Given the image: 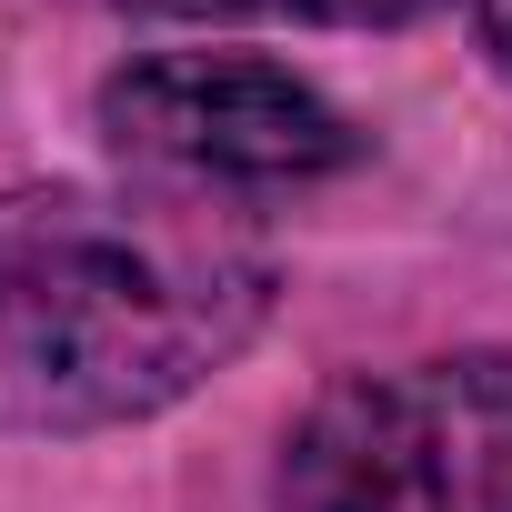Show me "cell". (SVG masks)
I'll list each match as a JSON object with an SVG mask.
<instances>
[{
    "instance_id": "cell-5",
    "label": "cell",
    "mask_w": 512,
    "mask_h": 512,
    "mask_svg": "<svg viewBox=\"0 0 512 512\" xmlns=\"http://www.w3.org/2000/svg\"><path fill=\"white\" fill-rule=\"evenodd\" d=\"M482 51L512 71V0H482Z\"/></svg>"
},
{
    "instance_id": "cell-1",
    "label": "cell",
    "mask_w": 512,
    "mask_h": 512,
    "mask_svg": "<svg viewBox=\"0 0 512 512\" xmlns=\"http://www.w3.org/2000/svg\"><path fill=\"white\" fill-rule=\"evenodd\" d=\"M272 322V241L191 191H0V432H111Z\"/></svg>"
},
{
    "instance_id": "cell-3",
    "label": "cell",
    "mask_w": 512,
    "mask_h": 512,
    "mask_svg": "<svg viewBox=\"0 0 512 512\" xmlns=\"http://www.w3.org/2000/svg\"><path fill=\"white\" fill-rule=\"evenodd\" d=\"M101 141L191 191H282V181H322L362 151L352 121L312 81H292L282 61H241V51H151V61L111 71Z\"/></svg>"
},
{
    "instance_id": "cell-4",
    "label": "cell",
    "mask_w": 512,
    "mask_h": 512,
    "mask_svg": "<svg viewBox=\"0 0 512 512\" xmlns=\"http://www.w3.org/2000/svg\"><path fill=\"white\" fill-rule=\"evenodd\" d=\"M131 21H322V31H402L442 0H121Z\"/></svg>"
},
{
    "instance_id": "cell-2",
    "label": "cell",
    "mask_w": 512,
    "mask_h": 512,
    "mask_svg": "<svg viewBox=\"0 0 512 512\" xmlns=\"http://www.w3.org/2000/svg\"><path fill=\"white\" fill-rule=\"evenodd\" d=\"M282 512H512V352L332 382L272 472Z\"/></svg>"
}]
</instances>
